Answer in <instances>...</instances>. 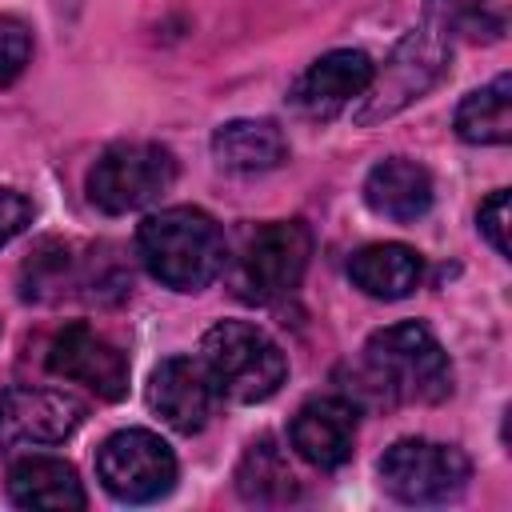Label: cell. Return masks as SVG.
<instances>
[{
	"label": "cell",
	"instance_id": "obj_1",
	"mask_svg": "<svg viewBox=\"0 0 512 512\" xmlns=\"http://www.w3.org/2000/svg\"><path fill=\"white\" fill-rule=\"evenodd\" d=\"M360 372L376 404H440L452 396L448 352L420 320H400L372 332Z\"/></svg>",
	"mask_w": 512,
	"mask_h": 512
},
{
	"label": "cell",
	"instance_id": "obj_2",
	"mask_svg": "<svg viewBox=\"0 0 512 512\" xmlns=\"http://www.w3.org/2000/svg\"><path fill=\"white\" fill-rule=\"evenodd\" d=\"M136 252L144 268L172 292L208 288L228 260L220 224L204 208H160L136 228Z\"/></svg>",
	"mask_w": 512,
	"mask_h": 512
},
{
	"label": "cell",
	"instance_id": "obj_3",
	"mask_svg": "<svg viewBox=\"0 0 512 512\" xmlns=\"http://www.w3.org/2000/svg\"><path fill=\"white\" fill-rule=\"evenodd\" d=\"M200 364L208 368L216 396H228L236 404H260L288 380V356L264 328L248 320H220L216 328H208Z\"/></svg>",
	"mask_w": 512,
	"mask_h": 512
},
{
	"label": "cell",
	"instance_id": "obj_4",
	"mask_svg": "<svg viewBox=\"0 0 512 512\" xmlns=\"http://www.w3.org/2000/svg\"><path fill=\"white\" fill-rule=\"evenodd\" d=\"M312 256V232L304 220H272L244 236L240 252L224 260L228 288L244 304H272L288 296L308 268Z\"/></svg>",
	"mask_w": 512,
	"mask_h": 512
},
{
	"label": "cell",
	"instance_id": "obj_5",
	"mask_svg": "<svg viewBox=\"0 0 512 512\" xmlns=\"http://www.w3.org/2000/svg\"><path fill=\"white\" fill-rule=\"evenodd\" d=\"M176 184V156L152 140H124L100 152L88 172V200L100 212L124 216L156 204Z\"/></svg>",
	"mask_w": 512,
	"mask_h": 512
},
{
	"label": "cell",
	"instance_id": "obj_6",
	"mask_svg": "<svg viewBox=\"0 0 512 512\" xmlns=\"http://www.w3.org/2000/svg\"><path fill=\"white\" fill-rule=\"evenodd\" d=\"M448 60H452L448 36L424 20L392 48L388 64L380 72H372V84L364 88V108L356 112V120L372 124V120H384V116L408 108L448 72Z\"/></svg>",
	"mask_w": 512,
	"mask_h": 512
},
{
	"label": "cell",
	"instance_id": "obj_7",
	"mask_svg": "<svg viewBox=\"0 0 512 512\" xmlns=\"http://www.w3.org/2000/svg\"><path fill=\"white\" fill-rule=\"evenodd\" d=\"M472 480V464L456 444L408 436L380 456V484L400 504H448Z\"/></svg>",
	"mask_w": 512,
	"mask_h": 512
},
{
	"label": "cell",
	"instance_id": "obj_8",
	"mask_svg": "<svg viewBox=\"0 0 512 512\" xmlns=\"http://www.w3.org/2000/svg\"><path fill=\"white\" fill-rule=\"evenodd\" d=\"M96 476L108 496L120 504H148L172 492L176 484V456L172 448L148 428L112 432L96 452Z\"/></svg>",
	"mask_w": 512,
	"mask_h": 512
},
{
	"label": "cell",
	"instance_id": "obj_9",
	"mask_svg": "<svg viewBox=\"0 0 512 512\" xmlns=\"http://www.w3.org/2000/svg\"><path fill=\"white\" fill-rule=\"evenodd\" d=\"M48 372L84 384L100 400H124L128 396V360H124V352L88 324L60 328V336L48 348Z\"/></svg>",
	"mask_w": 512,
	"mask_h": 512
},
{
	"label": "cell",
	"instance_id": "obj_10",
	"mask_svg": "<svg viewBox=\"0 0 512 512\" xmlns=\"http://www.w3.org/2000/svg\"><path fill=\"white\" fill-rule=\"evenodd\" d=\"M84 420V404L60 388L16 384L0 392V440L8 444H60Z\"/></svg>",
	"mask_w": 512,
	"mask_h": 512
},
{
	"label": "cell",
	"instance_id": "obj_11",
	"mask_svg": "<svg viewBox=\"0 0 512 512\" xmlns=\"http://www.w3.org/2000/svg\"><path fill=\"white\" fill-rule=\"evenodd\" d=\"M372 72H376V64L356 48L324 52L292 84V108L312 120H332L336 112H344L352 100L364 96V88L372 84Z\"/></svg>",
	"mask_w": 512,
	"mask_h": 512
},
{
	"label": "cell",
	"instance_id": "obj_12",
	"mask_svg": "<svg viewBox=\"0 0 512 512\" xmlns=\"http://www.w3.org/2000/svg\"><path fill=\"white\" fill-rule=\"evenodd\" d=\"M148 404L168 428H176L184 436L200 432L212 416V404H216V388H212L208 368L192 356L160 360L152 380H148Z\"/></svg>",
	"mask_w": 512,
	"mask_h": 512
},
{
	"label": "cell",
	"instance_id": "obj_13",
	"mask_svg": "<svg viewBox=\"0 0 512 512\" xmlns=\"http://www.w3.org/2000/svg\"><path fill=\"white\" fill-rule=\"evenodd\" d=\"M356 404L344 396H320L308 400L288 428V440L300 460H308L320 472H332L352 460L356 448Z\"/></svg>",
	"mask_w": 512,
	"mask_h": 512
},
{
	"label": "cell",
	"instance_id": "obj_14",
	"mask_svg": "<svg viewBox=\"0 0 512 512\" xmlns=\"http://www.w3.org/2000/svg\"><path fill=\"white\" fill-rule=\"evenodd\" d=\"M364 204L396 224H412L420 216H428L432 208V176L424 164L404 160V156H388L380 160L368 180H364Z\"/></svg>",
	"mask_w": 512,
	"mask_h": 512
},
{
	"label": "cell",
	"instance_id": "obj_15",
	"mask_svg": "<svg viewBox=\"0 0 512 512\" xmlns=\"http://www.w3.org/2000/svg\"><path fill=\"white\" fill-rule=\"evenodd\" d=\"M8 496L20 508H48V512H80L88 504L76 468L60 456H24L8 472Z\"/></svg>",
	"mask_w": 512,
	"mask_h": 512
},
{
	"label": "cell",
	"instance_id": "obj_16",
	"mask_svg": "<svg viewBox=\"0 0 512 512\" xmlns=\"http://www.w3.org/2000/svg\"><path fill=\"white\" fill-rule=\"evenodd\" d=\"M420 276H424L420 252L408 244H396V240L364 244L348 260V280L372 300H404L416 292Z\"/></svg>",
	"mask_w": 512,
	"mask_h": 512
},
{
	"label": "cell",
	"instance_id": "obj_17",
	"mask_svg": "<svg viewBox=\"0 0 512 512\" xmlns=\"http://www.w3.org/2000/svg\"><path fill=\"white\" fill-rule=\"evenodd\" d=\"M212 156L228 172H268L288 160V140L272 120H228L212 132Z\"/></svg>",
	"mask_w": 512,
	"mask_h": 512
},
{
	"label": "cell",
	"instance_id": "obj_18",
	"mask_svg": "<svg viewBox=\"0 0 512 512\" xmlns=\"http://www.w3.org/2000/svg\"><path fill=\"white\" fill-rule=\"evenodd\" d=\"M456 136L468 144H508L512 140V80L508 76H496L492 84H484L460 100Z\"/></svg>",
	"mask_w": 512,
	"mask_h": 512
},
{
	"label": "cell",
	"instance_id": "obj_19",
	"mask_svg": "<svg viewBox=\"0 0 512 512\" xmlns=\"http://www.w3.org/2000/svg\"><path fill=\"white\" fill-rule=\"evenodd\" d=\"M236 488L252 504H284L296 496V476H292L284 452L268 436H260L248 444V452L236 468Z\"/></svg>",
	"mask_w": 512,
	"mask_h": 512
},
{
	"label": "cell",
	"instance_id": "obj_20",
	"mask_svg": "<svg viewBox=\"0 0 512 512\" xmlns=\"http://www.w3.org/2000/svg\"><path fill=\"white\" fill-rule=\"evenodd\" d=\"M428 24L440 28L448 40L452 36L496 40L504 32V16L496 0H428Z\"/></svg>",
	"mask_w": 512,
	"mask_h": 512
},
{
	"label": "cell",
	"instance_id": "obj_21",
	"mask_svg": "<svg viewBox=\"0 0 512 512\" xmlns=\"http://www.w3.org/2000/svg\"><path fill=\"white\" fill-rule=\"evenodd\" d=\"M32 60V32L16 16H0V88H8Z\"/></svg>",
	"mask_w": 512,
	"mask_h": 512
},
{
	"label": "cell",
	"instance_id": "obj_22",
	"mask_svg": "<svg viewBox=\"0 0 512 512\" xmlns=\"http://www.w3.org/2000/svg\"><path fill=\"white\" fill-rule=\"evenodd\" d=\"M476 224H480V236H484L500 256L512 252V248H508V188H496V192L480 204Z\"/></svg>",
	"mask_w": 512,
	"mask_h": 512
},
{
	"label": "cell",
	"instance_id": "obj_23",
	"mask_svg": "<svg viewBox=\"0 0 512 512\" xmlns=\"http://www.w3.org/2000/svg\"><path fill=\"white\" fill-rule=\"evenodd\" d=\"M32 224V200L20 196L16 188H0V248L16 240Z\"/></svg>",
	"mask_w": 512,
	"mask_h": 512
}]
</instances>
